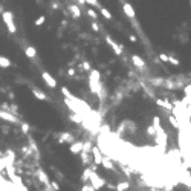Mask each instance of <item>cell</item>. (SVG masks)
Returning a JSON list of instances; mask_svg holds the SVG:
<instances>
[{
	"instance_id": "cell-1",
	"label": "cell",
	"mask_w": 191,
	"mask_h": 191,
	"mask_svg": "<svg viewBox=\"0 0 191 191\" xmlns=\"http://www.w3.org/2000/svg\"><path fill=\"white\" fill-rule=\"evenodd\" d=\"M90 183H92V185L96 188V191L101 190L103 187H106V185H107L106 179H104V178H101V176H99L96 171H92V176H90Z\"/></svg>"
},
{
	"instance_id": "cell-2",
	"label": "cell",
	"mask_w": 191,
	"mask_h": 191,
	"mask_svg": "<svg viewBox=\"0 0 191 191\" xmlns=\"http://www.w3.org/2000/svg\"><path fill=\"white\" fill-rule=\"evenodd\" d=\"M2 17H3V22L6 24V28H8V31L11 32V34H15V24H14V17H12V14L9 11H5L2 14Z\"/></svg>"
},
{
	"instance_id": "cell-3",
	"label": "cell",
	"mask_w": 191,
	"mask_h": 191,
	"mask_svg": "<svg viewBox=\"0 0 191 191\" xmlns=\"http://www.w3.org/2000/svg\"><path fill=\"white\" fill-rule=\"evenodd\" d=\"M0 119L6 121V122H11V124H20V121L17 118V115H14L11 112L5 110V109H0Z\"/></svg>"
},
{
	"instance_id": "cell-4",
	"label": "cell",
	"mask_w": 191,
	"mask_h": 191,
	"mask_svg": "<svg viewBox=\"0 0 191 191\" xmlns=\"http://www.w3.org/2000/svg\"><path fill=\"white\" fill-rule=\"evenodd\" d=\"M155 103L159 106V107L165 109V110H170V112L173 110V106H174L173 103H170V101H168L167 98H155Z\"/></svg>"
},
{
	"instance_id": "cell-5",
	"label": "cell",
	"mask_w": 191,
	"mask_h": 191,
	"mask_svg": "<svg viewBox=\"0 0 191 191\" xmlns=\"http://www.w3.org/2000/svg\"><path fill=\"white\" fill-rule=\"evenodd\" d=\"M92 155H93V162H95L96 165H101L104 155H103V151H101V148H99L98 145H96V147L93 145V148H92Z\"/></svg>"
},
{
	"instance_id": "cell-6",
	"label": "cell",
	"mask_w": 191,
	"mask_h": 191,
	"mask_svg": "<svg viewBox=\"0 0 191 191\" xmlns=\"http://www.w3.org/2000/svg\"><path fill=\"white\" fill-rule=\"evenodd\" d=\"M83 147H84L83 141H73L71 144V147H69V150H71L72 155H80L83 151Z\"/></svg>"
},
{
	"instance_id": "cell-7",
	"label": "cell",
	"mask_w": 191,
	"mask_h": 191,
	"mask_svg": "<svg viewBox=\"0 0 191 191\" xmlns=\"http://www.w3.org/2000/svg\"><path fill=\"white\" fill-rule=\"evenodd\" d=\"M58 142L60 144H72L73 142V135L69 131H63L58 136Z\"/></svg>"
},
{
	"instance_id": "cell-8",
	"label": "cell",
	"mask_w": 191,
	"mask_h": 191,
	"mask_svg": "<svg viewBox=\"0 0 191 191\" xmlns=\"http://www.w3.org/2000/svg\"><path fill=\"white\" fill-rule=\"evenodd\" d=\"M41 77H43L45 83L48 84L49 87H52V89H54V87H57V81H55V78H54V77H52V75H50L49 72L45 71L43 73H41Z\"/></svg>"
},
{
	"instance_id": "cell-9",
	"label": "cell",
	"mask_w": 191,
	"mask_h": 191,
	"mask_svg": "<svg viewBox=\"0 0 191 191\" xmlns=\"http://www.w3.org/2000/svg\"><path fill=\"white\" fill-rule=\"evenodd\" d=\"M80 156H81V162H83V165H86V167H89V165L93 162V155H92V153L81 151V153H80Z\"/></svg>"
},
{
	"instance_id": "cell-10",
	"label": "cell",
	"mask_w": 191,
	"mask_h": 191,
	"mask_svg": "<svg viewBox=\"0 0 191 191\" xmlns=\"http://www.w3.org/2000/svg\"><path fill=\"white\" fill-rule=\"evenodd\" d=\"M106 41L109 43V46H112V49L115 50V54H116V55H121V54H122V46H119L116 41H113V40H112V37L107 35V37H106Z\"/></svg>"
},
{
	"instance_id": "cell-11",
	"label": "cell",
	"mask_w": 191,
	"mask_h": 191,
	"mask_svg": "<svg viewBox=\"0 0 191 191\" xmlns=\"http://www.w3.org/2000/svg\"><path fill=\"white\" fill-rule=\"evenodd\" d=\"M101 165L106 168V170H109V171H113V170H115V165H113V159H112V157H109V156H104V157H103V162H101Z\"/></svg>"
},
{
	"instance_id": "cell-12",
	"label": "cell",
	"mask_w": 191,
	"mask_h": 191,
	"mask_svg": "<svg viewBox=\"0 0 191 191\" xmlns=\"http://www.w3.org/2000/svg\"><path fill=\"white\" fill-rule=\"evenodd\" d=\"M37 178H38V180H40L41 183H45V185H50V180H49L48 174H46L41 168H38V170H37Z\"/></svg>"
},
{
	"instance_id": "cell-13",
	"label": "cell",
	"mask_w": 191,
	"mask_h": 191,
	"mask_svg": "<svg viewBox=\"0 0 191 191\" xmlns=\"http://www.w3.org/2000/svg\"><path fill=\"white\" fill-rule=\"evenodd\" d=\"M32 95L35 96L37 99H41V101H48L49 99V96L43 92V90H40V89H37V87H34L32 89Z\"/></svg>"
},
{
	"instance_id": "cell-14",
	"label": "cell",
	"mask_w": 191,
	"mask_h": 191,
	"mask_svg": "<svg viewBox=\"0 0 191 191\" xmlns=\"http://www.w3.org/2000/svg\"><path fill=\"white\" fill-rule=\"evenodd\" d=\"M3 159L6 161V164H14V162H15V153H14L12 150H6Z\"/></svg>"
},
{
	"instance_id": "cell-15",
	"label": "cell",
	"mask_w": 191,
	"mask_h": 191,
	"mask_svg": "<svg viewBox=\"0 0 191 191\" xmlns=\"http://www.w3.org/2000/svg\"><path fill=\"white\" fill-rule=\"evenodd\" d=\"M69 119H71L72 122H75V124H83L84 116H83V115H80V113H75V112H72L71 115H69Z\"/></svg>"
},
{
	"instance_id": "cell-16",
	"label": "cell",
	"mask_w": 191,
	"mask_h": 191,
	"mask_svg": "<svg viewBox=\"0 0 191 191\" xmlns=\"http://www.w3.org/2000/svg\"><path fill=\"white\" fill-rule=\"evenodd\" d=\"M131 61H133V64H135L138 69H144V67H145V61H144L141 57H138V55H133V57H131Z\"/></svg>"
},
{
	"instance_id": "cell-17",
	"label": "cell",
	"mask_w": 191,
	"mask_h": 191,
	"mask_svg": "<svg viewBox=\"0 0 191 191\" xmlns=\"http://www.w3.org/2000/svg\"><path fill=\"white\" fill-rule=\"evenodd\" d=\"M24 54H26V57H28V58H35L37 50H35L34 46H28V48L24 49Z\"/></svg>"
},
{
	"instance_id": "cell-18",
	"label": "cell",
	"mask_w": 191,
	"mask_h": 191,
	"mask_svg": "<svg viewBox=\"0 0 191 191\" xmlns=\"http://www.w3.org/2000/svg\"><path fill=\"white\" fill-rule=\"evenodd\" d=\"M89 80H95V81H99V80H101V73H99V71H95V69L89 71Z\"/></svg>"
},
{
	"instance_id": "cell-19",
	"label": "cell",
	"mask_w": 191,
	"mask_h": 191,
	"mask_svg": "<svg viewBox=\"0 0 191 191\" xmlns=\"http://www.w3.org/2000/svg\"><path fill=\"white\" fill-rule=\"evenodd\" d=\"M124 12L127 14V17H130V19H135V11H133V8H131L129 3H124Z\"/></svg>"
},
{
	"instance_id": "cell-20",
	"label": "cell",
	"mask_w": 191,
	"mask_h": 191,
	"mask_svg": "<svg viewBox=\"0 0 191 191\" xmlns=\"http://www.w3.org/2000/svg\"><path fill=\"white\" fill-rule=\"evenodd\" d=\"M61 93L64 95V98H67V99H72V101H73V99H77V96L72 95L71 92H69V89H67V87H63V89H61Z\"/></svg>"
},
{
	"instance_id": "cell-21",
	"label": "cell",
	"mask_w": 191,
	"mask_h": 191,
	"mask_svg": "<svg viewBox=\"0 0 191 191\" xmlns=\"http://www.w3.org/2000/svg\"><path fill=\"white\" fill-rule=\"evenodd\" d=\"M9 179H11L12 183H15V185H17L19 188H22V187H24V185H23V182H22V179H20V178H19L17 174H14V176H11Z\"/></svg>"
},
{
	"instance_id": "cell-22",
	"label": "cell",
	"mask_w": 191,
	"mask_h": 191,
	"mask_svg": "<svg viewBox=\"0 0 191 191\" xmlns=\"http://www.w3.org/2000/svg\"><path fill=\"white\" fill-rule=\"evenodd\" d=\"M9 66H11V60L0 55V67H9Z\"/></svg>"
},
{
	"instance_id": "cell-23",
	"label": "cell",
	"mask_w": 191,
	"mask_h": 191,
	"mask_svg": "<svg viewBox=\"0 0 191 191\" xmlns=\"http://www.w3.org/2000/svg\"><path fill=\"white\" fill-rule=\"evenodd\" d=\"M92 148H93V142L92 141H86L83 147V151H87V153H92Z\"/></svg>"
},
{
	"instance_id": "cell-24",
	"label": "cell",
	"mask_w": 191,
	"mask_h": 191,
	"mask_svg": "<svg viewBox=\"0 0 191 191\" xmlns=\"http://www.w3.org/2000/svg\"><path fill=\"white\" fill-rule=\"evenodd\" d=\"M69 9H71V12L73 14V15H75V17H77V19L81 15V12H80V8H78L77 5H71V6H69Z\"/></svg>"
},
{
	"instance_id": "cell-25",
	"label": "cell",
	"mask_w": 191,
	"mask_h": 191,
	"mask_svg": "<svg viewBox=\"0 0 191 191\" xmlns=\"http://www.w3.org/2000/svg\"><path fill=\"white\" fill-rule=\"evenodd\" d=\"M130 188V183L129 182H119L118 185H116V190H129Z\"/></svg>"
},
{
	"instance_id": "cell-26",
	"label": "cell",
	"mask_w": 191,
	"mask_h": 191,
	"mask_svg": "<svg viewBox=\"0 0 191 191\" xmlns=\"http://www.w3.org/2000/svg\"><path fill=\"white\" fill-rule=\"evenodd\" d=\"M81 191H96V188L92 185V183H83L81 187Z\"/></svg>"
},
{
	"instance_id": "cell-27",
	"label": "cell",
	"mask_w": 191,
	"mask_h": 191,
	"mask_svg": "<svg viewBox=\"0 0 191 191\" xmlns=\"http://www.w3.org/2000/svg\"><path fill=\"white\" fill-rule=\"evenodd\" d=\"M20 127H22V131H23L24 135H28L29 130H31V127H29V124H28V122H20Z\"/></svg>"
},
{
	"instance_id": "cell-28",
	"label": "cell",
	"mask_w": 191,
	"mask_h": 191,
	"mask_svg": "<svg viewBox=\"0 0 191 191\" xmlns=\"http://www.w3.org/2000/svg\"><path fill=\"white\" fill-rule=\"evenodd\" d=\"M99 11H101V14H103V15H104L107 20H110V19H112V14H110V12H109L106 8H99Z\"/></svg>"
},
{
	"instance_id": "cell-29",
	"label": "cell",
	"mask_w": 191,
	"mask_h": 191,
	"mask_svg": "<svg viewBox=\"0 0 191 191\" xmlns=\"http://www.w3.org/2000/svg\"><path fill=\"white\" fill-rule=\"evenodd\" d=\"M147 135H148V136H156V129H155V125H150V127L147 129Z\"/></svg>"
},
{
	"instance_id": "cell-30",
	"label": "cell",
	"mask_w": 191,
	"mask_h": 191,
	"mask_svg": "<svg viewBox=\"0 0 191 191\" xmlns=\"http://www.w3.org/2000/svg\"><path fill=\"white\" fill-rule=\"evenodd\" d=\"M29 142H31V148H32V151H35L37 155H38V148H37L35 142H34V139L32 138H29Z\"/></svg>"
},
{
	"instance_id": "cell-31",
	"label": "cell",
	"mask_w": 191,
	"mask_h": 191,
	"mask_svg": "<svg viewBox=\"0 0 191 191\" xmlns=\"http://www.w3.org/2000/svg\"><path fill=\"white\" fill-rule=\"evenodd\" d=\"M43 23H45V15L38 17V19L35 20V24H37V26H40V24H43Z\"/></svg>"
},
{
	"instance_id": "cell-32",
	"label": "cell",
	"mask_w": 191,
	"mask_h": 191,
	"mask_svg": "<svg viewBox=\"0 0 191 191\" xmlns=\"http://www.w3.org/2000/svg\"><path fill=\"white\" fill-rule=\"evenodd\" d=\"M81 67H83L84 71H92V67H90V64H89L87 61H84L83 64H81Z\"/></svg>"
},
{
	"instance_id": "cell-33",
	"label": "cell",
	"mask_w": 191,
	"mask_h": 191,
	"mask_svg": "<svg viewBox=\"0 0 191 191\" xmlns=\"http://www.w3.org/2000/svg\"><path fill=\"white\" fill-rule=\"evenodd\" d=\"M50 187H52V188H54V190H60V185H58V183H57V182H55V180H50Z\"/></svg>"
},
{
	"instance_id": "cell-34",
	"label": "cell",
	"mask_w": 191,
	"mask_h": 191,
	"mask_svg": "<svg viewBox=\"0 0 191 191\" xmlns=\"http://www.w3.org/2000/svg\"><path fill=\"white\" fill-rule=\"evenodd\" d=\"M159 58H161V61H165V63H168V60H170V57L165 55V54H161V55H159Z\"/></svg>"
},
{
	"instance_id": "cell-35",
	"label": "cell",
	"mask_w": 191,
	"mask_h": 191,
	"mask_svg": "<svg viewBox=\"0 0 191 191\" xmlns=\"http://www.w3.org/2000/svg\"><path fill=\"white\" fill-rule=\"evenodd\" d=\"M87 12H89V15H90L92 19H95V20H96V19H98V15H96V12L93 11V9H89V11H87Z\"/></svg>"
},
{
	"instance_id": "cell-36",
	"label": "cell",
	"mask_w": 191,
	"mask_h": 191,
	"mask_svg": "<svg viewBox=\"0 0 191 191\" xmlns=\"http://www.w3.org/2000/svg\"><path fill=\"white\" fill-rule=\"evenodd\" d=\"M168 63H171V64H174V66H179V61L176 60V58H173V57H170Z\"/></svg>"
},
{
	"instance_id": "cell-37",
	"label": "cell",
	"mask_w": 191,
	"mask_h": 191,
	"mask_svg": "<svg viewBox=\"0 0 191 191\" xmlns=\"http://www.w3.org/2000/svg\"><path fill=\"white\" fill-rule=\"evenodd\" d=\"M89 5H92V6H98V0H86Z\"/></svg>"
},
{
	"instance_id": "cell-38",
	"label": "cell",
	"mask_w": 191,
	"mask_h": 191,
	"mask_svg": "<svg viewBox=\"0 0 191 191\" xmlns=\"http://www.w3.org/2000/svg\"><path fill=\"white\" fill-rule=\"evenodd\" d=\"M106 187H107V188H110V190H116V185H113V183H107Z\"/></svg>"
},
{
	"instance_id": "cell-39",
	"label": "cell",
	"mask_w": 191,
	"mask_h": 191,
	"mask_svg": "<svg viewBox=\"0 0 191 191\" xmlns=\"http://www.w3.org/2000/svg\"><path fill=\"white\" fill-rule=\"evenodd\" d=\"M92 29H93V31H96V32H98V29H99V28H98V24H96V23H92Z\"/></svg>"
},
{
	"instance_id": "cell-40",
	"label": "cell",
	"mask_w": 191,
	"mask_h": 191,
	"mask_svg": "<svg viewBox=\"0 0 191 191\" xmlns=\"http://www.w3.org/2000/svg\"><path fill=\"white\" fill-rule=\"evenodd\" d=\"M45 191H57V190H54L50 185H46V190H45Z\"/></svg>"
},
{
	"instance_id": "cell-41",
	"label": "cell",
	"mask_w": 191,
	"mask_h": 191,
	"mask_svg": "<svg viewBox=\"0 0 191 191\" xmlns=\"http://www.w3.org/2000/svg\"><path fill=\"white\" fill-rule=\"evenodd\" d=\"M67 73H69L71 77H73V75H75V71H73V69H69V71H67Z\"/></svg>"
},
{
	"instance_id": "cell-42",
	"label": "cell",
	"mask_w": 191,
	"mask_h": 191,
	"mask_svg": "<svg viewBox=\"0 0 191 191\" xmlns=\"http://www.w3.org/2000/svg\"><path fill=\"white\" fill-rule=\"evenodd\" d=\"M130 41H136V37H135V35H130Z\"/></svg>"
},
{
	"instance_id": "cell-43",
	"label": "cell",
	"mask_w": 191,
	"mask_h": 191,
	"mask_svg": "<svg viewBox=\"0 0 191 191\" xmlns=\"http://www.w3.org/2000/svg\"><path fill=\"white\" fill-rule=\"evenodd\" d=\"M116 191H119V190H116ZM121 191H129V190H121Z\"/></svg>"
},
{
	"instance_id": "cell-44",
	"label": "cell",
	"mask_w": 191,
	"mask_h": 191,
	"mask_svg": "<svg viewBox=\"0 0 191 191\" xmlns=\"http://www.w3.org/2000/svg\"><path fill=\"white\" fill-rule=\"evenodd\" d=\"M0 11H2V8H0Z\"/></svg>"
}]
</instances>
